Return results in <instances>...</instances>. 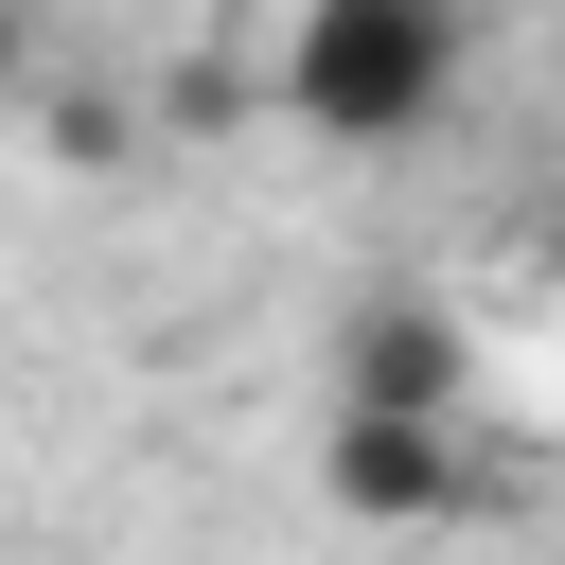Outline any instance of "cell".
Returning <instances> with one entry per match:
<instances>
[{
  "mask_svg": "<svg viewBox=\"0 0 565 565\" xmlns=\"http://www.w3.org/2000/svg\"><path fill=\"white\" fill-rule=\"evenodd\" d=\"M318 477H335L353 530H441V512H477L459 406H335V424H318Z\"/></svg>",
  "mask_w": 565,
  "mask_h": 565,
  "instance_id": "cell-2",
  "label": "cell"
},
{
  "mask_svg": "<svg viewBox=\"0 0 565 565\" xmlns=\"http://www.w3.org/2000/svg\"><path fill=\"white\" fill-rule=\"evenodd\" d=\"M35 88V0H0V106Z\"/></svg>",
  "mask_w": 565,
  "mask_h": 565,
  "instance_id": "cell-4",
  "label": "cell"
},
{
  "mask_svg": "<svg viewBox=\"0 0 565 565\" xmlns=\"http://www.w3.org/2000/svg\"><path fill=\"white\" fill-rule=\"evenodd\" d=\"M459 388H477L459 318H441L424 282H371V300H353V335H335V406H459Z\"/></svg>",
  "mask_w": 565,
  "mask_h": 565,
  "instance_id": "cell-3",
  "label": "cell"
},
{
  "mask_svg": "<svg viewBox=\"0 0 565 565\" xmlns=\"http://www.w3.org/2000/svg\"><path fill=\"white\" fill-rule=\"evenodd\" d=\"M530 247H547V282H565V194H547V212H530Z\"/></svg>",
  "mask_w": 565,
  "mask_h": 565,
  "instance_id": "cell-5",
  "label": "cell"
},
{
  "mask_svg": "<svg viewBox=\"0 0 565 565\" xmlns=\"http://www.w3.org/2000/svg\"><path fill=\"white\" fill-rule=\"evenodd\" d=\"M459 71H477V18L459 0H300L282 18V124L353 141V159L424 141L459 106Z\"/></svg>",
  "mask_w": 565,
  "mask_h": 565,
  "instance_id": "cell-1",
  "label": "cell"
}]
</instances>
